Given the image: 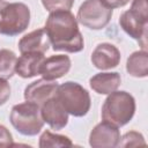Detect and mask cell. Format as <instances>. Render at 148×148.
<instances>
[{"instance_id":"cell-8","label":"cell","mask_w":148,"mask_h":148,"mask_svg":"<svg viewBox=\"0 0 148 148\" xmlns=\"http://www.w3.org/2000/svg\"><path fill=\"white\" fill-rule=\"evenodd\" d=\"M120 140L118 127L102 121L97 124L89 134V145L92 148H113L117 147Z\"/></svg>"},{"instance_id":"cell-10","label":"cell","mask_w":148,"mask_h":148,"mask_svg":"<svg viewBox=\"0 0 148 148\" xmlns=\"http://www.w3.org/2000/svg\"><path fill=\"white\" fill-rule=\"evenodd\" d=\"M58 83L54 80L39 79L31 82L24 89V98L28 102H32L37 105H42L49 98L56 95Z\"/></svg>"},{"instance_id":"cell-22","label":"cell","mask_w":148,"mask_h":148,"mask_svg":"<svg viewBox=\"0 0 148 148\" xmlns=\"http://www.w3.org/2000/svg\"><path fill=\"white\" fill-rule=\"evenodd\" d=\"M10 97V86L7 80L0 77V105H3Z\"/></svg>"},{"instance_id":"cell-17","label":"cell","mask_w":148,"mask_h":148,"mask_svg":"<svg viewBox=\"0 0 148 148\" xmlns=\"http://www.w3.org/2000/svg\"><path fill=\"white\" fill-rule=\"evenodd\" d=\"M16 54L8 49L0 50V77L8 80L15 73L16 67Z\"/></svg>"},{"instance_id":"cell-18","label":"cell","mask_w":148,"mask_h":148,"mask_svg":"<svg viewBox=\"0 0 148 148\" xmlns=\"http://www.w3.org/2000/svg\"><path fill=\"white\" fill-rule=\"evenodd\" d=\"M38 146L40 148H57V147H72L73 142L72 140L61 134H54L50 131L43 132V134L39 138Z\"/></svg>"},{"instance_id":"cell-6","label":"cell","mask_w":148,"mask_h":148,"mask_svg":"<svg viewBox=\"0 0 148 148\" xmlns=\"http://www.w3.org/2000/svg\"><path fill=\"white\" fill-rule=\"evenodd\" d=\"M113 14V9L102 0H86L79 8L76 20L86 28L101 30L105 28Z\"/></svg>"},{"instance_id":"cell-19","label":"cell","mask_w":148,"mask_h":148,"mask_svg":"<svg viewBox=\"0 0 148 148\" xmlns=\"http://www.w3.org/2000/svg\"><path fill=\"white\" fill-rule=\"evenodd\" d=\"M146 145L147 143L145 141L143 135L135 131H131L124 134V136L120 138L118 143V146L120 147H138V146H146Z\"/></svg>"},{"instance_id":"cell-12","label":"cell","mask_w":148,"mask_h":148,"mask_svg":"<svg viewBox=\"0 0 148 148\" xmlns=\"http://www.w3.org/2000/svg\"><path fill=\"white\" fill-rule=\"evenodd\" d=\"M71 69V59L65 54H56L44 59L39 74L46 80H57L66 75Z\"/></svg>"},{"instance_id":"cell-13","label":"cell","mask_w":148,"mask_h":148,"mask_svg":"<svg viewBox=\"0 0 148 148\" xmlns=\"http://www.w3.org/2000/svg\"><path fill=\"white\" fill-rule=\"evenodd\" d=\"M44 53L40 52H25L16 61L15 73L23 79H30L39 74L40 66L44 61Z\"/></svg>"},{"instance_id":"cell-11","label":"cell","mask_w":148,"mask_h":148,"mask_svg":"<svg viewBox=\"0 0 148 148\" xmlns=\"http://www.w3.org/2000/svg\"><path fill=\"white\" fill-rule=\"evenodd\" d=\"M120 51L110 43L98 44L91 53V62L98 69H111L120 62Z\"/></svg>"},{"instance_id":"cell-16","label":"cell","mask_w":148,"mask_h":148,"mask_svg":"<svg viewBox=\"0 0 148 148\" xmlns=\"http://www.w3.org/2000/svg\"><path fill=\"white\" fill-rule=\"evenodd\" d=\"M126 71L134 77H146L148 75V52L146 50L133 52L127 58Z\"/></svg>"},{"instance_id":"cell-3","label":"cell","mask_w":148,"mask_h":148,"mask_svg":"<svg viewBox=\"0 0 148 148\" xmlns=\"http://www.w3.org/2000/svg\"><path fill=\"white\" fill-rule=\"evenodd\" d=\"M54 96L67 113L74 117L86 116L91 105L89 92L77 82H64L62 84L58 86Z\"/></svg>"},{"instance_id":"cell-14","label":"cell","mask_w":148,"mask_h":148,"mask_svg":"<svg viewBox=\"0 0 148 148\" xmlns=\"http://www.w3.org/2000/svg\"><path fill=\"white\" fill-rule=\"evenodd\" d=\"M51 45L50 39L44 28L36 29L24 35L18 42V50L21 53L25 52H40L45 53Z\"/></svg>"},{"instance_id":"cell-4","label":"cell","mask_w":148,"mask_h":148,"mask_svg":"<svg viewBox=\"0 0 148 148\" xmlns=\"http://www.w3.org/2000/svg\"><path fill=\"white\" fill-rule=\"evenodd\" d=\"M9 120L18 133L27 136L37 135L44 126L40 106L28 101L12 108Z\"/></svg>"},{"instance_id":"cell-21","label":"cell","mask_w":148,"mask_h":148,"mask_svg":"<svg viewBox=\"0 0 148 148\" xmlns=\"http://www.w3.org/2000/svg\"><path fill=\"white\" fill-rule=\"evenodd\" d=\"M13 145L12 133L7 130L6 126L0 125V147H10Z\"/></svg>"},{"instance_id":"cell-1","label":"cell","mask_w":148,"mask_h":148,"mask_svg":"<svg viewBox=\"0 0 148 148\" xmlns=\"http://www.w3.org/2000/svg\"><path fill=\"white\" fill-rule=\"evenodd\" d=\"M44 30L54 51L76 53L84 47L77 20L69 10L51 12L46 18Z\"/></svg>"},{"instance_id":"cell-9","label":"cell","mask_w":148,"mask_h":148,"mask_svg":"<svg viewBox=\"0 0 148 148\" xmlns=\"http://www.w3.org/2000/svg\"><path fill=\"white\" fill-rule=\"evenodd\" d=\"M40 114L44 123L53 130H61L68 123V113L56 96L49 98L40 105Z\"/></svg>"},{"instance_id":"cell-23","label":"cell","mask_w":148,"mask_h":148,"mask_svg":"<svg viewBox=\"0 0 148 148\" xmlns=\"http://www.w3.org/2000/svg\"><path fill=\"white\" fill-rule=\"evenodd\" d=\"M106 6H109L110 8H119V7H124L125 5H127L131 0H102Z\"/></svg>"},{"instance_id":"cell-20","label":"cell","mask_w":148,"mask_h":148,"mask_svg":"<svg viewBox=\"0 0 148 148\" xmlns=\"http://www.w3.org/2000/svg\"><path fill=\"white\" fill-rule=\"evenodd\" d=\"M42 3L46 10H69L74 3V0H42Z\"/></svg>"},{"instance_id":"cell-7","label":"cell","mask_w":148,"mask_h":148,"mask_svg":"<svg viewBox=\"0 0 148 148\" xmlns=\"http://www.w3.org/2000/svg\"><path fill=\"white\" fill-rule=\"evenodd\" d=\"M119 24L130 37L141 44L142 50H147L148 15H142L130 8L120 15Z\"/></svg>"},{"instance_id":"cell-2","label":"cell","mask_w":148,"mask_h":148,"mask_svg":"<svg viewBox=\"0 0 148 148\" xmlns=\"http://www.w3.org/2000/svg\"><path fill=\"white\" fill-rule=\"evenodd\" d=\"M135 113L134 97L124 90L109 94L102 106V119L116 127L125 126Z\"/></svg>"},{"instance_id":"cell-24","label":"cell","mask_w":148,"mask_h":148,"mask_svg":"<svg viewBox=\"0 0 148 148\" xmlns=\"http://www.w3.org/2000/svg\"><path fill=\"white\" fill-rule=\"evenodd\" d=\"M0 1H2V0H0Z\"/></svg>"},{"instance_id":"cell-15","label":"cell","mask_w":148,"mask_h":148,"mask_svg":"<svg viewBox=\"0 0 148 148\" xmlns=\"http://www.w3.org/2000/svg\"><path fill=\"white\" fill-rule=\"evenodd\" d=\"M121 77L117 72L97 73L90 77L89 84L94 91L101 95H109L118 89L120 86Z\"/></svg>"},{"instance_id":"cell-5","label":"cell","mask_w":148,"mask_h":148,"mask_svg":"<svg viewBox=\"0 0 148 148\" xmlns=\"http://www.w3.org/2000/svg\"><path fill=\"white\" fill-rule=\"evenodd\" d=\"M30 23V9L23 2L0 1V34L16 36Z\"/></svg>"}]
</instances>
